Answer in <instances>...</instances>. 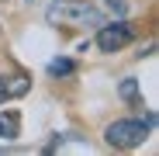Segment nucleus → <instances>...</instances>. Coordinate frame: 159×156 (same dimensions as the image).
<instances>
[{"instance_id":"nucleus-1","label":"nucleus","mask_w":159,"mask_h":156,"mask_svg":"<svg viewBox=\"0 0 159 156\" xmlns=\"http://www.w3.org/2000/svg\"><path fill=\"white\" fill-rule=\"evenodd\" d=\"M45 21L48 24H62V28H87V24H100L104 14L87 4V0H52L45 7Z\"/></svg>"},{"instance_id":"nucleus-2","label":"nucleus","mask_w":159,"mask_h":156,"mask_svg":"<svg viewBox=\"0 0 159 156\" xmlns=\"http://www.w3.org/2000/svg\"><path fill=\"white\" fill-rule=\"evenodd\" d=\"M156 128V115L149 111L145 118H118L104 128V142L111 149H135L149 139V132Z\"/></svg>"},{"instance_id":"nucleus-3","label":"nucleus","mask_w":159,"mask_h":156,"mask_svg":"<svg viewBox=\"0 0 159 156\" xmlns=\"http://www.w3.org/2000/svg\"><path fill=\"white\" fill-rule=\"evenodd\" d=\"M135 42V28H131L128 21H100L97 24V38H93V45L100 49V52H121L125 45H131Z\"/></svg>"},{"instance_id":"nucleus-4","label":"nucleus","mask_w":159,"mask_h":156,"mask_svg":"<svg viewBox=\"0 0 159 156\" xmlns=\"http://www.w3.org/2000/svg\"><path fill=\"white\" fill-rule=\"evenodd\" d=\"M31 90V80L24 73H14V76H0V104L11 101V97H24Z\"/></svg>"},{"instance_id":"nucleus-5","label":"nucleus","mask_w":159,"mask_h":156,"mask_svg":"<svg viewBox=\"0 0 159 156\" xmlns=\"http://www.w3.org/2000/svg\"><path fill=\"white\" fill-rule=\"evenodd\" d=\"M17 132H21V118H17V111L0 115V139H17Z\"/></svg>"},{"instance_id":"nucleus-6","label":"nucleus","mask_w":159,"mask_h":156,"mask_svg":"<svg viewBox=\"0 0 159 156\" xmlns=\"http://www.w3.org/2000/svg\"><path fill=\"white\" fill-rule=\"evenodd\" d=\"M73 73H76V63L66 59V56H56L48 63V76H59V80H62V76H73Z\"/></svg>"},{"instance_id":"nucleus-7","label":"nucleus","mask_w":159,"mask_h":156,"mask_svg":"<svg viewBox=\"0 0 159 156\" xmlns=\"http://www.w3.org/2000/svg\"><path fill=\"white\" fill-rule=\"evenodd\" d=\"M118 94L125 97V101H139V80H121V87H118Z\"/></svg>"},{"instance_id":"nucleus-8","label":"nucleus","mask_w":159,"mask_h":156,"mask_svg":"<svg viewBox=\"0 0 159 156\" xmlns=\"http://www.w3.org/2000/svg\"><path fill=\"white\" fill-rule=\"evenodd\" d=\"M104 7H107L111 14H118V17H121V14L128 11V7H125V0H104Z\"/></svg>"}]
</instances>
